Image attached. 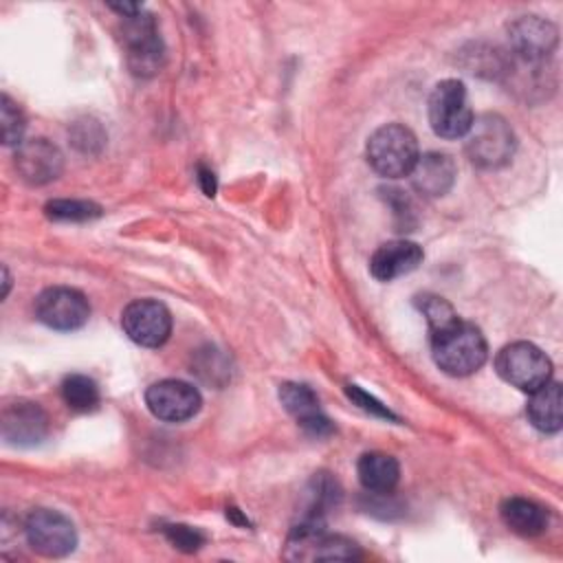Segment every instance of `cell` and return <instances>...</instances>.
Returning a JSON list of instances; mask_svg holds the SVG:
<instances>
[{
    "label": "cell",
    "instance_id": "obj_1",
    "mask_svg": "<svg viewBox=\"0 0 563 563\" xmlns=\"http://www.w3.org/2000/svg\"><path fill=\"white\" fill-rule=\"evenodd\" d=\"M431 354L444 374L471 376L486 363L488 345L479 328L455 317L431 332Z\"/></svg>",
    "mask_w": 563,
    "mask_h": 563
},
{
    "label": "cell",
    "instance_id": "obj_2",
    "mask_svg": "<svg viewBox=\"0 0 563 563\" xmlns=\"http://www.w3.org/2000/svg\"><path fill=\"white\" fill-rule=\"evenodd\" d=\"M367 163L385 178L409 176L420 152L413 132L400 123H387L367 139Z\"/></svg>",
    "mask_w": 563,
    "mask_h": 563
},
{
    "label": "cell",
    "instance_id": "obj_3",
    "mask_svg": "<svg viewBox=\"0 0 563 563\" xmlns=\"http://www.w3.org/2000/svg\"><path fill=\"white\" fill-rule=\"evenodd\" d=\"M466 154L482 169L504 167L515 154V134L499 114H482L473 119L466 132Z\"/></svg>",
    "mask_w": 563,
    "mask_h": 563
},
{
    "label": "cell",
    "instance_id": "obj_4",
    "mask_svg": "<svg viewBox=\"0 0 563 563\" xmlns=\"http://www.w3.org/2000/svg\"><path fill=\"white\" fill-rule=\"evenodd\" d=\"M495 369L521 391H534L552 378V361L541 347L528 341H515L501 347L495 356Z\"/></svg>",
    "mask_w": 563,
    "mask_h": 563
},
{
    "label": "cell",
    "instance_id": "obj_5",
    "mask_svg": "<svg viewBox=\"0 0 563 563\" xmlns=\"http://www.w3.org/2000/svg\"><path fill=\"white\" fill-rule=\"evenodd\" d=\"M473 119L464 84L460 79L438 81L429 97L431 130L442 139H462L466 136Z\"/></svg>",
    "mask_w": 563,
    "mask_h": 563
},
{
    "label": "cell",
    "instance_id": "obj_6",
    "mask_svg": "<svg viewBox=\"0 0 563 563\" xmlns=\"http://www.w3.org/2000/svg\"><path fill=\"white\" fill-rule=\"evenodd\" d=\"M123 44H125V57L128 66L139 77L156 75L163 66V40L158 35L156 22L150 13H136L130 18H123Z\"/></svg>",
    "mask_w": 563,
    "mask_h": 563
},
{
    "label": "cell",
    "instance_id": "obj_7",
    "mask_svg": "<svg viewBox=\"0 0 563 563\" xmlns=\"http://www.w3.org/2000/svg\"><path fill=\"white\" fill-rule=\"evenodd\" d=\"M559 44L556 26L539 15H521L508 24V53L519 64H545Z\"/></svg>",
    "mask_w": 563,
    "mask_h": 563
},
{
    "label": "cell",
    "instance_id": "obj_8",
    "mask_svg": "<svg viewBox=\"0 0 563 563\" xmlns=\"http://www.w3.org/2000/svg\"><path fill=\"white\" fill-rule=\"evenodd\" d=\"M24 537L29 545L42 556H66L77 545L73 521L59 510L35 508L24 521Z\"/></svg>",
    "mask_w": 563,
    "mask_h": 563
},
{
    "label": "cell",
    "instance_id": "obj_9",
    "mask_svg": "<svg viewBox=\"0 0 563 563\" xmlns=\"http://www.w3.org/2000/svg\"><path fill=\"white\" fill-rule=\"evenodd\" d=\"M286 556L292 561H347L358 559L356 543L345 537L328 534L321 523H301L288 539Z\"/></svg>",
    "mask_w": 563,
    "mask_h": 563
},
{
    "label": "cell",
    "instance_id": "obj_10",
    "mask_svg": "<svg viewBox=\"0 0 563 563\" xmlns=\"http://www.w3.org/2000/svg\"><path fill=\"white\" fill-rule=\"evenodd\" d=\"M35 317L62 332H70L81 328L90 317V303L86 295L77 288L68 286H53L37 295L35 299Z\"/></svg>",
    "mask_w": 563,
    "mask_h": 563
},
{
    "label": "cell",
    "instance_id": "obj_11",
    "mask_svg": "<svg viewBox=\"0 0 563 563\" xmlns=\"http://www.w3.org/2000/svg\"><path fill=\"white\" fill-rule=\"evenodd\" d=\"M123 332L143 347H158L172 334V314L156 299H134L121 312Z\"/></svg>",
    "mask_w": 563,
    "mask_h": 563
},
{
    "label": "cell",
    "instance_id": "obj_12",
    "mask_svg": "<svg viewBox=\"0 0 563 563\" xmlns=\"http://www.w3.org/2000/svg\"><path fill=\"white\" fill-rule=\"evenodd\" d=\"M145 405L158 420L185 422L198 413L202 398L194 385L176 378H165L147 387Z\"/></svg>",
    "mask_w": 563,
    "mask_h": 563
},
{
    "label": "cell",
    "instance_id": "obj_13",
    "mask_svg": "<svg viewBox=\"0 0 563 563\" xmlns=\"http://www.w3.org/2000/svg\"><path fill=\"white\" fill-rule=\"evenodd\" d=\"M2 438L13 446L40 444L48 433V418L37 402L15 400L2 409Z\"/></svg>",
    "mask_w": 563,
    "mask_h": 563
},
{
    "label": "cell",
    "instance_id": "obj_14",
    "mask_svg": "<svg viewBox=\"0 0 563 563\" xmlns=\"http://www.w3.org/2000/svg\"><path fill=\"white\" fill-rule=\"evenodd\" d=\"M62 152L46 139H31L18 145L15 169L29 185H46L62 174Z\"/></svg>",
    "mask_w": 563,
    "mask_h": 563
},
{
    "label": "cell",
    "instance_id": "obj_15",
    "mask_svg": "<svg viewBox=\"0 0 563 563\" xmlns=\"http://www.w3.org/2000/svg\"><path fill=\"white\" fill-rule=\"evenodd\" d=\"M279 400L284 405V409L297 420V424L303 431H308L317 438L332 433V422L323 413L317 394L308 385L284 383L279 387Z\"/></svg>",
    "mask_w": 563,
    "mask_h": 563
},
{
    "label": "cell",
    "instance_id": "obj_16",
    "mask_svg": "<svg viewBox=\"0 0 563 563\" xmlns=\"http://www.w3.org/2000/svg\"><path fill=\"white\" fill-rule=\"evenodd\" d=\"M422 262V249L416 242L409 240H391L380 244L372 260H369V273L380 282H391L396 277H402L418 268Z\"/></svg>",
    "mask_w": 563,
    "mask_h": 563
},
{
    "label": "cell",
    "instance_id": "obj_17",
    "mask_svg": "<svg viewBox=\"0 0 563 563\" xmlns=\"http://www.w3.org/2000/svg\"><path fill=\"white\" fill-rule=\"evenodd\" d=\"M455 163L444 152H427L420 154L411 169V185L418 194L435 198L444 196L455 180Z\"/></svg>",
    "mask_w": 563,
    "mask_h": 563
},
{
    "label": "cell",
    "instance_id": "obj_18",
    "mask_svg": "<svg viewBox=\"0 0 563 563\" xmlns=\"http://www.w3.org/2000/svg\"><path fill=\"white\" fill-rule=\"evenodd\" d=\"M356 475H358L361 486L367 493L385 495L396 488V484L400 479V466H398L396 457L380 453V451H372V453H363L358 457Z\"/></svg>",
    "mask_w": 563,
    "mask_h": 563
},
{
    "label": "cell",
    "instance_id": "obj_19",
    "mask_svg": "<svg viewBox=\"0 0 563 563\" xmlns=\"http://www.w3.org/2000/svg\"><path fill=\"white\" fill-rule=\"evenodd\" d=\"M530 400L526 407L528 420L541 433H556L563 424L561 416V385L556 380H548L539 389L530 391Z\"/></svg>",
    "mask_w": 563,
    "mask_h": 563
},
{
    "label": "cell",
    "instance_id": "obj_20",
    "mask_svg": "<svg viewBox=\"0 0 563 563\" xmlns=\"http://www.w3.org/2000/svg\"><path fill=\"white\" fill-rule=\"evenodd\" d=\"M499 515H501L504 523L515 534H521V537L541 534L548 526V510L526 497H508L501 504Z\"/></svg>",
    "mask_w": 563,
    "mask_h": 563
},
{
    "label": "cell",
    "instance_id": "obj_21",
    "mask_svg": "<svg viewBox=\"0 0 563 563\" xmlns=\"http://www.w3.org/2000/svg\"><path fill=\"white\" fill-rule=\"evenodd\" d=\"M62 398L73 411H92L99 405V387L86 374H70L62 383Z\"/></svg>",
    "mask_w": 563,
    "mask_h": 563
},
{
    "label": "cell",
    "instance_id": "obj_22",
    "mask_svg": "<svg viewBox=\"0 0 563 563\" xmlns=\"http://www.w3.org/2000/svg\"><path fill=\"white\" fill-rule=\"evenodd\" d=\"M46 216L53 220H64V222H84L92 220L101 213V207L88 200H51L44 207Z\"/></svg>",
    "mask_w": 563,
    "mask_h": 563
},
{
    "label": "cell",
    "instance_id": "obj_23",
    "mask_svg": "<svg viewBox=\"0 0 563 563\" xmlns=\"http://www.w3.org/2000/svg\"><path fill=\"white\" fill-rule=\"evenodd\" d=\"M0 128H2V143L4 145H22V136L26 130V119L15 101L9 95H2L0 106Z\"/></svg>",
    "mask_w": 563,
    "mask_h": 563
},
{
    "label": "cell",
    "instance_id": "obj_24",
    "mask_svg": "<svg viewBox=\"0 0 563 563\" xmlns=\"http://www.w3.org/2000/svg\"><path fill=\"white\" fill-rule=\"evenodd\" d=\"M420 299H422V301H420V310H422V314L427 317L431 332L438 330V328H442V325H446L449 321H453V319L457 317L455 310H453L442 297L424 295V297H420Z\"/></svg>",
    "mask_w": 563,
    "mask_h": 563
},
{
    "label": "cell",
    "instance_id": "obj_25",
    "mask_svg": "<svg viewBox=\"0 0 563 563\" xmlns=\"http://www.w3.org/2000/svg\"><path fill=\"white\" fill-rule=\"evenodd\" d=\"M165 534L176 548L187 550V552H194L205 543V537L198 530L189 528V526H167Z\"/></svg>",
    "mask_w": 563,
    "mask_h": 563
},
{
    "label": "cell",
    "instance_id": "obj_26",
    "mask_svg": "<svg viewBox=\"0 0 563 563\" xmlns=\"http://www.w3.org/2000/svg\"><path fill=\"white\" fill-rule=\"evenodd\" d=\"M347 394H350V398H352L358 407H363L365 411H372V413L383 416V418H391V413H389V409H387L385 405H380L378 400H374L372 396H367L365 391H361L356 385H347Z\"/></svg>",
    "mask_w": 563,
    "mask_h": 563
},
{
    "label": "cell",
    "instance_id": "obj_27",
    "mask_svg": "<svg viewBox=\"0 0 563 563\" xmlns=\"http://www.w3.org/2000/svg\"><path fill=\"white\" fill-rule=\"evenodd\" d=\"M198 180L202 185V191L207 196H213L216 194V178H213V172L207 169V167H198Z\"/></svg>",
    "mask_w": 563,
    "mask_h": 563
}]
</instances>
